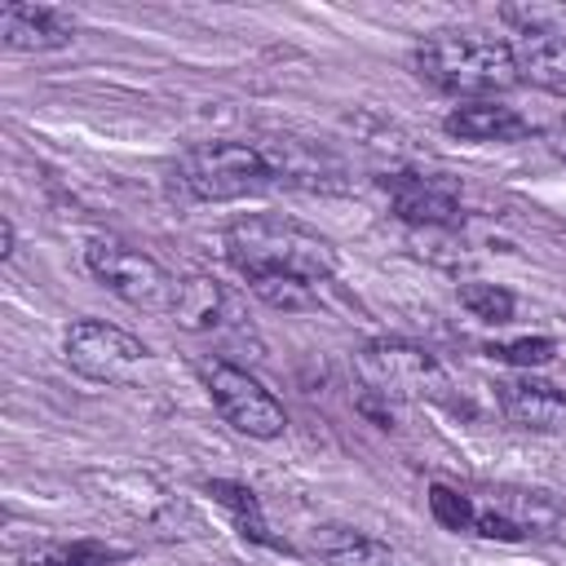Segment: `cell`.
<instances>
[{"instance_id":"22","label":"cell","mask_w":566,"mask_h":566,"mask_svg":"<svg viewBox=\"0 0 566 566\" xmlns=\"http://www.w3.org/2000/svg\"><path fill=\"white\" fill-rule=\"evenodd\" d=\"M13 243H18V230H13L9 217H0V256H4V261L13 256Z\"/></svg>"},{"instance_id":"18","label":"cell","mask_w":566,"mask_h":566,"mask_svg":"<svg viewBox=\"0 0 566 566\" xmlns=\"http://www.w3.org/2000/svg\"><path fill=\"white\" fill-rule=\"evenodd\" d=\"M460 305L482 323H509L517 310L513 292L500 283H460Z\"/></svg>"},{"instance_id":"3","label":"cell","mask_w":566,"mask_h":566,"mask_svg":"<svg viewBox=\"0 0 566 566\" xmlns=\"http://www.w3.org/2000/svg\"><path fill=\"white\" fill-rule=\"evenodd\" d=\"M283 186V168L274 155V142H199L177 155L172 164V190L195 203H230L248 195H265Z\"/></svg>"},{"instance_id":"8","label":"cell","mask_w":566,"mask_h":566,"mask_svg":"<svg viewBox=\"0 0 566 566\" xmlns=\"http://www.w3.org/2000/svg\"><path fill=\"white\" fill-rule=\"evenodd\" d=\"M84 261H88V274L102 287H111L119 301H128L137 310H168L172 305L177 279L142 248L119 243V239H93L84 248Z\"/></svg>"},{"instance_id":"11","label":"cell","mask_w":566,"mask_h":566,"mask_svg":"<svg viewBox=\"0 0 566 566\" xmlns=\"http://www.w3.org/2000/svg\"><path fill=\"white\" fill-rule=\"evenodd\" d=\"M75 40V22L44 4H4L0 9V44L13 53H53Z\"/></svg>"},{"instance_id":"20","label":"cell","mask_w":566,"mask_h":566,"mask_svg":"<svg viewBox=\"0 0 566 566\" xmlns=\"http://www.w3.org/2000/svg\"><path fill=\"white\" fill-rule=\"evenodd\" d=\"M491 354L531 371V367H544V363L557 354V345H553L548 336H522V340H509V345H491Z\"/></svg>"},{"instance_id":"23","label":"cell","mask_w":566,"mask_h":566,"mask_svg":"<svg viewBox=\"0 0 566 566\" xmlns=\"http://www.w3.org/2000/svg\"><path fill=\"white\" fill-rule=\"evenodd\" d=\"M553 150H557V155H566V119L553 128Z\"/></svg>"},{"instance_id":"6","label":"cell","mask_w":566,"mask_h":566,"mask_svg":"<svg viewBox=\"0 0 566 566\" xmlns=\"http://www.w3.org/2000/svg\"><path fill=\"white\" fill-rule=\"evenodd\" d=\"M62 354H66L71 371H80L84 380H97V385H133V380H142V371L150 363V349L142 336H133L115 323H102V318L71 323Z\"/></svg>"},{"instance_id":"16","label":"cell","mask_w":566,"mask_h":566,"mask_svg":"<svg viewBox=\"0 0 566 566\" xmlns=\"http://www.w3.org/2000/svg\"><path fill=\"white\" fill-rule=\"evenodd\" d=\"M208 495H217V504H221V509H230V517L239 522V531H243L248 539L279 548V539H274V535H270V526H265L261 500H256V495H252L243 482H226V478H212V482H208Z\"/></svg>"},{"instance_id":"14","label":"cell","mask_w":566,"mask_h":566,"mask_svg":"<svg viewBox=\"0 0 566 566\" xmlns=\"http://www.w3.org/2000/svg\"><path fill=\"white\" fill-rule=\"evenodd\" d=\"M314 548L327 566H394V548L376 535L349 531V526H323L314 531Z\"/></svg>"},{"instance_id":"19","label":"cell","mask_w":566,"mask_h":566,"mask_svg":"<svg viewBox=\"0 0 566 566\" xmlns=\"http://www.w3.org/2000/svg\"><path fill=\"white\" fill-rule=\"evenodd\" d=\"M429 513L447 526V531H473V513H478V504L469 500V495H460V491H451V486H429Z\"/></svg>"},{"instance_id":"7","label":"cell","mask_w":566,"mask_h":566,"mask_svg":"<svg viewBox=\"0 0 566 566\" xmlns=\"http://www.w3.org/2000/svg\"><path fill=\"white\" fill-rule=\"evenodd\" d=\"M199 380L212 398V407L226 416L230 429L248 433V438H279L287 429V411L283 402L243 367L226 363V358H203L199 363Z\"/></svg>"},{"instance_id":"2","label":"cell","mask_w":566,"mask_h":566,"mask_svg":"<svg viewBox=\"0 0 566 566\" xmlns=\"http://www.w3.org/2000/svg\"><path fill=\"white\" fill-rule=\"evenodd\" d=\"M411 66L433 88H442L451 97H473V102H486V97L522 84L513 44L482 35V31H433L416 44Z\"/></svg>"},{"instance_id":"12","label":"cell","mask_w":566,"mask_h":566,"mask_svg":"<svg viewBox=\"0 0 566 566\" xmlns=\"http://www.w3.org/2000/svg\"><path fill=\"white\" fill-rule=\"evenodd\" d=\"M442 128L460 142H522V137H531V119L517 115L513 106H500V102H464L442 119Z\"/></svg>"},{"instance_id":"17","label":"cell","mask_w":566,"mask_h":566,"mask_svg":"<svg viewBox=\"0 0 566 566\" xmlns=\"http://www.w3.org/2000/svg\"><path fill=\"white\" fill-rule=\"evenodd\" d=\"M119 548H106L97 539H75V544H35L22 553V566H111L119 562Z\"/></svg>"},{"instance_id":"10","label":"cell","mask_w":566,"mask_h":566,"mask_svg":"<svg viewBox=\"0 0 566 566\" xmlns=\"http://www.w3.org/2000/svg\"><path fill=\"white\" fill-rule=\"evenodd\" d=\"M394 217L407 226H424V230H447L460 221V195L451 181L442 177H420V172H398L385 181Z\"/></svg>"},{"instance_id":"9","label":"cell","mask_w":566,"mask_h":566,"mask_svg":"<svg viewBox=\"0 0 566 566\" xmlns=\"http://www.w3.org/2000/svg\"><path fill=\"white\" fill-rule=\"evenodd\" d=\"M495 402L509 424L531 433H566V389L553 380H539L531 371L495 380Z\"/></svg>"},{"instance_id":"21","label":"cell","mask_w":566,"mask_h":566,"mask_svg":"<svg viewBox=\"0 0 566 566\" xmlns=\"http://www.w3.org/2000/svg\"><path fill=\"white\" fill-rule=\"evenodd\" d=\"M305 287H310V283H296V279H261V283H252V292H256L261 301L283 305V310L305 305Z\"/></svg>"},{"instance_id":"15","label":"cell","mask_w":566,"mask_h":566,"mask_svg":"<svg viewBox=\"0 0 566 566\" xmlns=\"http://www.w3.org/2000/svg\"><path fill=\"white\" fill-rule=\"evenodd\" d=\"M221 305H226L221 283L208 279V274H190V279H177V292H172L168 314L186 332H208L221 318Z\"/></svg>"},{"instance_id":"4","label":"cell","mask_w":566,"mask_h":566,"mask_svg":"<svg viewBox=\"0 0 566 566\" xmlns=\"http://www.w3.org/2000/svg\"><path fill=\"white\" fill-rule=\"evenodd\" d=\"M354 371L367 394L376 398H407V402H455L451 371L420 345L407 340H371L354 354Z\"/></svg>"},{"instance_id":"5","label":"cell","mask_w":566,"mask_h":566,"mask_svg":"<svg viewBox=\"0 0 566 566\" xmlns=\"http://www.w3.org/2000/svg\"><path fill=\"white\" fill-rule=\"evenodd\" d=\"M473 531L482 539H504V544H522V539H557L566 535V500H557L553 491L539 486H495L482 500H473Z\"/></svg>"},{"instance_id":"1","label":"cell","mask_w":566,"mask_h":566,"mask_svg":"<svg viewBox=\"0 0 566 566\" xmlns=\"http://www.w3.org/2000/svg\"><path fill=\"white\" fill-rule=\"evenodd\" d=\"M226 256L248 279H296V283H323L336 274V248L318 230L287 221V217H239L226 226Z\"/></svg>"},{"instance_id":"13","label":"cell","mask_w":566,"mask_h":566,"mask_svg":"<svg viewBox=\"0 0 566 566\" xmlns=\"http://www.w3.org/2000/svg\"><path fill=\"white\" fill-rule=\"evenodd\" d=\"M517 53V75L553 97H566V35L562 31H539V35H522V44H513Z\"/></svg>"}]
</instances>
